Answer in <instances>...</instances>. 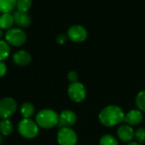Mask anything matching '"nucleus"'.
I'll return each instance as SVG.
<instances>
[{
	"label": "nucleus",
	"instance_id": "nucleus-7",
	"mask_svg": "<svg viewBox=\"0 0 145 145\" xmlns=\"http://www.w3.org/2000/svg\"><path fill=\"white\" fill-rule=\"evenodd\" d=\"M57 141L59 145H76L77 143V135L70 127L60 128L57 133Z\"/></svg>",
	"mask_w": 145,
	"mask_h": 145
},
{
	"label": "nucleus",
	"instance_id": "nucleus-1",
	"mask_svg": "<svg viewBox=\"0 0 145 145\" xmlns=\"http://www.w3.org/2000/svg\"><path fill=\"white\" fill-rule=\"evenodd\" d=\"M124 119L125 114L123 110L116 105H109L104 108L99 115L100 123L107 127L121 124V122H124Z\"/></svg>",
	"mask_w": 145,
	"mask_h": 145
},
{
	"label": "nucleus",
	"instance_id": "nucleus-6",
	"mask_svg": "<svg viewBox=\"0 0 145 145\" xmlns=\"http://www.w3.org/2000/svg\"><path fill=\"white\" fill-rule=\"evenodd\" d=\"M67 92L69 97L76 103L82 102L87 96L85 86L78 81L75 83H71L68 86Z\"/></svg>",
	"mask_w": 145,
	"mask_h": 145
},
{
	"label": "nucleus",
	"instance_id": "nucleus-3",
	"mask_svg": "<svg viewBox=\"0 0 145 145\" xmlns=\"http://www.w3.org/2000/svg\"><path fill=\"white\" fill-rule=\"evenodd\" d=\"M18 132L20 136L27 139L35 138L39 133V126L31 119H22L17 126Z\"/></svg>",
	"mask_w": 145,
	"mask_h": 145
},
{
	"label": "nucleus",
	"instance_id": "nucleus-8",
	"mask_svg": "<svg viewBox=\"0 0 145 145\" xmlns=\"http://www.w3.org/2000/svg\"><path fill=\"white\" fill-rule=\"evenodd\" d=\"M67 36L68 38L73 42L81 43L86 40L88 37V31L82 25H73L68 29Z\"/></svg>",
	"mask_w": 145,
	"mask_h": 145
},
{
	"label": "nucleus",
	"instance_id": "nucleus-27",
	"mask_svg": "<svg viewBox=\"0 0 145 145\" xmlns=\"http://www.w3.org/2000/svg\"><path fill=\"white\" fill-rule=\"evenodd\" d=\"M3 136L0 133V145L3 144Z\"/></svg>",
	"mask_w": 145,
	"mask_h": 145
},
{
	"label": "nucleus",
	"instance_id": "nucleus-4",
	"mask_svg": "<svg viewBox=\"0 0 145 145\" xmlns=\"http://www.w3.org/2000/svg\"><path fill=\"white\" fill-rule=\"evenodd\" d=\"M5 41L10 45L19 47L26 42V34L21 28L13 27L7 30L5 33Z\"/></svg>",
	"mask_w": 145,
	"mask_h": 145
},
{
	"label": "nucleus",
	"instance_id": "nucleus-26",
	"mask_svg": "<svg viewBox=\"0 0 145 145\" xmlns=\"http://www.w3.org/2000/svg\"><path fill=\"white\" fill-rule=\"evenodd\" d=\"M127 145H141L140 144H138V143H137V142H130L129 144Z\"/></svg>",
	"mask_w": 145,
	"mask_h": 145
},
{
	"label": "nucleus",
	"instance_id": "nucleus-28",
	"mask_svg": "<svg viewBox=\"0 0 145 145\" xmlns=\"http://www.w3.org/2000/svg\"><path fill=\"white\" fill-rule=\"evenodd\" d=\"M3 37V31H2V29L0 28V40H1V38Z\"/></svg>",
	"mask_w": 145,
	"mask_h": 145
},
{
	"label": "nucleus",
	"instance_id": "nucleus-15",
	"mask_svg": "<svg viewBox=\"0 0 145 145\" xmlns=\"http://www.w3.org/2000/svg\"><path fill=\"white\" fill-rule=\"evenodd\" d=\"M13 124L9 119H3L0 121V133L3 136H9L13 132Z\"/></svg>",
	"mask_w": 145,
	"mask_h": 145
},
{
	"label": "nucleus",
	"instance_id": "nucleus-22",
	"mask_svg": "<svg viewBox=\"0 0 145 145\" xmlns=\"http://www.w3.org/2000/svg\"><path fill=\"white\" fill-rule=\"evenodd\" d=\"M134 138L136 139L137 143L143 144L145 142V129L143 127L138 128L134 132Z\"/></svg>",
	"mask_w": 145,
	"mask_h": 145
},
{
	"label": "nucleus",
	"instance_id": "nucleus-16",
	"mask_svg": "<svg viewBox=\"0 0 145 145\" xmlns=\"http://www.w3.org/2000/svg\"><path fill=\"white\" fill-rule=\"evenodd\" d=\"M35 112V108L31 103H24L20 106V114L23 119H31Z\"/></svg>",
	"mask_w": 145,
	"mask_h": 145
},
{
	"label": "nucleus",
	"instance_id": "nucleus-2",
	"mask_svg": "<svg viewBox=\"0 0 145 145\" xmlns=\"http://www.w3.org/2000/svg\"><path fill=\"white\" fill-rule=\"evenodd\" d=\"M59 115L53 109H45L40 110L36 116V123L39 127L50 129L58 125Z\"/></svg>",
	"mask_w": 145,
	"mask_h": 145
},
{
	"label": "nucleus",
	"instance_id": "nucleus-25",
	"mask_svg": "<svg viewBox=\"0 0 145 145\" xmlns=\"http://www.w3.org/2000/svg\"><path fill=\"white\" fill-rule=\"evenodd\" d=\"M7 73V66L3 62L0 61V78L3 77Z\"/></svg>",
	"mask_w": 145,
	"mask_h": 145
},
{
	"label": "nucleus",
	"instance_id": "nucleus-19",
	"mask_svg": "<svg viewBox=\"0 0 145 145\" xmlns=\"http://www.w3.org/2000/svg\"><path fill=\"white\" fill-rule=\"evenodd\" d=\"M32 0H17L16 2V8L17 11L27 13V11L31 8Z\"/></svg>",
	"mask_w": 145,
	"mask_h": 145
},
{
	"label": "nucleus",
	"instance_id": "nucleus-11",
	"mask_svg": "<svg viewBox=\"0 0 145 145\" xmlns=\"http://www.w3.org/2000/svg\"><path fill=\"white\" fill-rule=\"evenodd\" d=\"M12 61L15 65L24 67L30 64L31 62V56L25 50H18L13 55Z\"/></svg>",
	"mask_w": 145,
	"mask_h": 145
},
{
	"label": "nucleus",
	"instance_id": "nucleus-18",
	"mask_svg": "<svg viewBox=\"0 0 145 145\" xmlns=\"http://www.w3.org/2000/svg\"><path fill=\"white\" fill-rule=\"evenodd\" d=\"M10 55V47L9 44L4 41L0 40V61L3 62L5 59H7Z\"/></svg>",
	"mask_w": 145,
	"mask_h": 145
},
{
	"label": "nucleus",
	"instance_id": "nucleus-10",
	"mask_svg": "<svg viewBox=\"0 0 145 145\" xmlns=\"http://www.w3.org/2000/svg\"><path fill=\"white\" fill-rule=\"evenodd\" d=\"M143 112L139 109H132L125 115L124 122L129 126H137L143 121Z\"/></svg>",
	"mask_w": 145,
	"mask_h": 145
},
{
	"label": "nucleus",
	"instance_id": "nucleus-13",
	"mask_svg": "<svg viewBox=\"0 0 145 145\" xmlns=\"http://www.w3.org/2000/svg\"><path fill=\"white\" fill-rule=\"evenodd\" d=\"M14 23L20 28L28 27L31 23V18L27 13H23L19 11H16L14 14Z\"/></svg>",
	"mask_w": 145,
	"mask_h": 145
},
{
	"label": "nucleus",
	"instance_id": "nucleus-17",
	"mask_svg": "<svg viewBox=\"0 0 145 145\" xmlns=\"http://www.w3.org/2000/svg\"><path fill=\"white\" fill-rule=\"evenodd\" d=\"M17 0H0V12L10 13L16 7Z\"/></svg>",
	"mask_w": 145,
	"mask_h": 145
},
{
	"label": "nucleus",
	"instance_id": "nucleus-24",
	"mask_svg": "<svg viewBox=\"0 0 145 145\" xmlns=\"http://www.w3.org/2000/svg\"><path fill=\"white\" fill-rule=\"evenodd\" d=\"M67 39H68V36L62 33V34H59V35L57 37L56 41H57V43L59 44H65V42L67 41Z\"/></svg>",
	"mask_w": 145,
	"mask_h": 145
},
{
	"label": "nucleus",
	"instance_id": "nucleus-14",
	"mask_svg": "<svg viewBox=\"0 0 145 145\" xmlns=\"http://www.w3.org/2000/svg\"><path fill=\"white\" fill-rule=\"evenodd\" d=\"M14 23V15L10 13H3L0 15V28L8 30L12 28Z\"/></svg>",
	"mask_w": 145,
	"mask_h": 145
},
{
	"label": "nucleus",
	"instance_id": "nucleus-12",
	"mask_svg": "<svg viewBox=\"0 0 145 145\" xmlns=\"http://www.w3.org/2000/svg\"><path fill=\"white\" fill-rule=\"evenodd\" d=\"M117 136L122 142H131L134 138V130L127 124L121 125L117 130Z\"/></svg>",
	"mask_w": 145,
	"mask_h": 145
},
{
	"label": "nucleus",
	"instance_id": "nucleus-21",
	"mask_svg": "<svg viewBox=\"0 0 145 145\" xmlns=\"http://www.w3.org/2000/svg\"><path fill=\"white\" fill-rule=\"evenodd\" d=\"M99 145H119L117 139L110 134H105L101 137L99 140Z\"/></svg>",
	"mask_w": 145,
	"mask_h": 145
},
{
	"label": "nucleus",
	"instance_id": "nucleus-9",
	"mask_svg": "<svg viewBox=\"0 0 145 145\" xmlns=\"http://www.w3.org/2000/svg\"><path fill=\"white\" fill-rule=\"evenodd\" d=\"M77 121L76 115L69 109L63 110L60 115H59V122H58V126L60 128L64 127H71L73 126Z\"/></svg>",
	"mask_w": 145,
	"mask_h": 145
},
{
	"label": "nucleus",
	"instance_id": "nucleus-5",
	"mask_svg": "<svg viewBox=\"0 0 145 145\" xmlns=\"http://www.w3.org/2000/svg\"><path fill=\"white\" fill-rule=\"evenodd\" d=\"M17 110V103L12 97L0 99V119H8Z\"/></svg>",
	"mask_w": 145,
	"mask_h": 145
},
{
	"label": "nucleus",
	"instance_id": "nucleus-20",
	"mask_svg": "<svg viewBox=\"0 0 145 145\" xmlns=\"http://www.w3.org/2000/svg\"><path fill=\"white\" fill-rule=\"evenodd\" d=\"M135 102L138 109H139L142 112H145V90H143L138 93Z\"/></svg>",
	"mask_w": 145,
	"mask_h": 145
},
{
	"label": "nucleus",
	"instance_id": "nucleus-23",
	"mask_svg": "<svg viewBox=\"0 0 145 145\" xmlns=\"http://www.w3.org/2000/svg\"><path fill=\"white\" fill-rule=\"evenodd\" d=\"M67 78H68V79H69V81H70L71 83L77 82V79H78V73H77L76 71H70V72L68 73Z\"/></svg>",
	"mask_w": 145,
	"mask_h": 145
}]
</instances>
